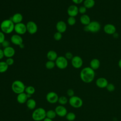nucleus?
Here are the masks:
<instances>
[{
    "instance_id": "nucleus-1",
    "label": "nucleus",
    "mask_w": 121,
    "mask_h": 121,
    "mask_svg": "<svg viewBox=\"0 0 121 121\" xmlns=\"http://www.w3.org/2000/svg\"><path fill=\"white\" fill-rule=\"evenodd\" d=\"M95 77L94 70L90 67H85L80 71V77L82 81L86 83H89L93 81Z\"/></svg>"
},
{
    "instance_id": "nucleus-25",
    "label": "nucleus",
    "mask_w": 121,
    "mask_h": 121,
    "mask_svg": "<svg viewBox=\"0 0 121 121\" xmlns=\"http://www.w3.org/2000/svg\"><path fill=\"white\" fill-rule=\"evenodd\" d=\"M83 4L84 6L86 9H90L95 6V1L94 0H85Z\"/></svg>"
},
{
    "instance_id": "nucleus-39",
    "label": "nucleus",
    "mask_w": 121,
    "mask_h": 121,
    "mask_svg": "<svg viewBox=\"0 0 121 121\" xmlns=\"http://www.w3.org/2000/svg\"><path fill=\"white\" fill-rule=\"evenodd\" d=\"M67 94L70 97H72V96L74 95V91L72 89H69L67 91Z\"/></svg>"
},
{
    "instance_id": "nucleus-42",
    "label": "nucleus",
    "mask_w": 121,
    "mask_h": 121,
    "mask_svg": "<svg viewBox=\"0 0 121 121\" xmlns=\"http://www.w3.org/2000/svg\"><path fill=\"white\" fill-rule=\"evenodd\" d=\"M4 57L3 50L0 48V60H1Z\"/></svg>"
},
{
    "instance_id": "nucleus-10",
    "label": "nucleus",
    "mask_w": 121,
    "mask_h": 121,
    "mask_svg": "<svg viewBox=\"0 0 121 121\" xmlns=\"http://www.w3.org/2000/svg\"><path fill=\"white\" fill-rule=\"evenodd\" d=\"M26 26L27 31L31 35L35 34L37 31V26L36 24L33 21H28L26 24Z\"/></svg>"
},
{
    "instance_id": "nucleus-20",
    "label": "nucleus",
    "mask_w": 121,
    "mask_h": 121,
    "mask_svg": "<svg viewBox=\"0 0 121 121\" xmlns=\"http://www.w3.org/2000/svg\"><path fill=\"white\" fill-rule=\"evenodd\" d=\"M23 17L22 14L19 13H16L11 17V20L15 24H16L21 23L23 20Z\"/></svg>"
},
{
    "instance_id": "nucleus-7",
    "label": "nucleus",
    "mask_w": 121,
    "mask_h": 121,
    "mask_svg": "<svg viewBox=\"0 0 121 121\" xmlns=\"http://www.w3.org/2000/svg\"><path fill=\"white\" fill-rule=\"evenodd\" d=\"M56 66L60 69H66L68 65V60L64 56H59L55 61Z\"/></svg>"
},
{
    "instance_id": "nucleus-43",
    "label": "nucleus",
    "mask_w": 121,
    "mask_h": 121,
    "mask_svg": "<svg viewBox=\"0 0 121 121\" xmlns=\"http://www.w3.org/2000/svg\"><path fill=\"white\" fill-rule=\"evenodd\" d=\"M43 121H53V120L52 119H51L50 118H47L46 117L43 120Z\"/></svg>"
},
{
    "instance_id": "nucleus-31",
    "label": "nucleus",
    "mask_w": 121,
    "mask_h": 121,
    "mask_svg": "<svg viewBox=\"0 0 121 121\" xmlns=\"http://www.w3.org/2000/svg\"><path fill=\"white\" fill-rule=\"evenodd\" d=\"M45 67L47 69H52L54 68V67L56 66L55 63L54 61L52 60H48L45 63Z\"/></svg>"
},
{
    "instance_id": "nucleus-8",
    "label": "nucleus",
    "mask_w": 121,
    "mask_h": 121,
    "mask_svg": "<svg viewBox=\"0 0 121 121\" xmlns=\"http://www.w3.org/2000/svg\"><path fill=\"white\" fill-rule=\"evenodd\" d=\"M59 96L58 94L53 91L48 92L46 95V99L47 101L52 104H54L58 102Z\"/></svg>"
},
{
    "instance_id": "nucleus-12",
    "label": "nucleus",
    "mask_w": 121,
    "mask_h": 121,
    "mask_svg": "<svg viewBox=\"0 0 121 121\" xmlns=\"http://www.w3.org/2000/svg\"><path fill=\"white\" fill-rule=\"evenodd\" d=\"M55 111L57 115L60 117H65L68 113L66 108L62 105H59L57 106L55 108Z\"/></svg>"
},
{
    "instance_id": "nucleus-6",
    "label": "nucleus",
    "mask_w": 121,
    "mask_h": 121,
    "mask_svg": "<svg viewBox=\"0 0 121 121\" xmlns=\"http://www.w3.org/2000/svg\"><path fill=\"white\" fill-rule=\"evenodd\" d=\"M69 103L71 106L75 108L81 107L83 104L82 99L78 96H73L69 99Z\"/></svg>"
},
{
    "instance_id": "nucleus-26",
    "label": "nucleus",
    "mask_w": 121,
    "mask_h": 121,
    "mask_svg": "<svg viewBox=\"0 0 121 121\" xmlns=\"http://www.w3.org/2000/svg\"><path fill=\"white\" fill-rule=\"evenodd\" d=\"M9 66L6 61H0V73H2L5 72L8 69Z\"/></svg>"
},
{
    "instance_id": "nucleus-30",
    "label": "nucleus",
    "mask_w": 121,
    "mask_h": 121,
    "mask_svg": "<svg viewBox=\"0 0 121 121\" xmlns=\"http://www.w3.org/2000/svg\"><path fill=\"white\" fill-rule=\"evenodd\" d=\"M66 119L68 121H73L76 119V114L73 112H68L66 115L65 116Z\"/></svg>"
},
{
    "instance_id": "nucleus-11",
    "label": "nucleus",
    "mask_w": 121,
    "mask_h": 121,
    "mask_svg": "<svg viewBox=\"0 0 121 121\" xmlns=\"http://www.w3.org/2000/svg\"><path fill=\"white\" fill-rule=\"evenodd\" d=\"M71 62L72 66L76 69L81 68L83 63L82 58L78 56H74L71 60Z\"/></svg>"
},
{
    "instance_id": "nucleus-9",
    "label": "nucleus",
    "mask_w": 121,
    "mask_h": 121,
    "mask_svg": "<svg viewBox=\"0 0 121 121\" xmlns=\"http://www.w3.org/2000/svg\"><path fill=\"white\" fill-rule=\"evenodd\" d=\"M14 31H15V32L17 35H24L27 31L26 25H25L22 22L15 24Z\"/></svg>"
},
{
    "instance_id": "nucleus-41",
    "label": "nucleus",
    "mask_w": 121,
    "mask_h": 121,
    "mask_svg": "<svg viewBox=\"0 0 121 121\" xmlns=\"http://www.w3.org/2000/svg\"><path fill=\"white\" fill-rule=\"evenodd\" d=\"M84 0H72V1L76 4H79L81 3Z\"/></svg>"
},
{
    "instance_id": "nucleus-4",
    "label": "nucleus",
    "mask_w": 121,
    "mask_h": 121,
    "mask_svg": "<svg viewBox=\"0 0 121 121\" xmlns=\"http://www.w3.org/2000/svg\"><path fill=\"white\" fill-rule=\"evenodd\" d=\"M26 87L24 83L19 80H15L11 84V89L12 91L17 95L24 92Z\"/></svg>"
},
{
    "instance_id": "nucleus-35",
    "label": "nucleus",
    "mask_w": 121,
    "mask_h": 121,
    "mask_svg": "<svg viewBox=\"0 0 121 121\" xmlns=\"http://www.w3.org/2000/svg\"><path fill=\"white\" fill-rule=\"evenodd\" d=\"M5 61L9 66L13 65L14 62V60L12 58H8Z\"/></svg>"
},
{
    "instance_id": "nucleus-14",
    "label": "nucleus",
    "mask_w": 121,
    "mask_h": 121,
    "mask_svg": "<svg viewBox=\"0 0 121 121\" xmlns=\"http://www.w3.org/2000/svg\"><path fill=\"white\" fill-rule=\"evenodd\" d=\"M11 42L16 45H20L23 43V39L22 37L17 34L13 35L10 38Z\"/></svg>"
},
{
    "instance_id": "nucleus-23",
    "label": "nucleus",
    "mask_w": 121,
    "mask_h": 121,
    "mask_svg": "<svg viewBox=\"0 0 121 121\" xmlns=\"http://www.w3.org/2000/svg\"><path fill=\"white\" fill-rule=\"evenodd\" d=\"M26 104L27 107L30 110L35 109L36 105V101L33 98H28Z\"/></svg>"
},
{
    "instance_id": "nucleus-37",
    "label": "nucleus",
    "mask_w": 121,
    "mask_h": 121,
    "mask_svg": "<svg viewBox=\"0 0 121 121\" xmlns=\"http://www.w3.org/2000/svg\"><path fill=\"white\" fill-rule=\"evenodd\" d=\"M5 40V34L2 31H0V44H1Z\"/></svg>"
},
{
    "instance_id": "nucleus-18",
    "label": "nucleus",
    "mask_w": 121,
    "mask_h": 121,
    "mask_svg": "<svg viewBox=\"0 0 121 121\" xmlns=\"http://www.w3.org/2000/svg\"><path fill=\"white\" fill-rule=\"evenodd\" d=\"M95 83L97 87L101 88H104L106 87L108 82L106 78H99L97 79Z\"/></svg>"
},
{
    "instance_id": "nucleus-36",
    "label": "nucleus",
    "mask_w": 121,
    "mask_h": 121,
    "mask_svg": "<svg viewBox=\"0 0 121 121\" xmlns=\"http://www.w3.org/2000/svg\"><path fill=\"white\" fill-rule=\"evenodd\" d=\"M86 11V8L83 6H81L78 8V12L81 14H84Z\"/></svg>"
},
{
    "instance_id": "nucleus-3",
    "label": "nucleus",
    "mask_w": 121,
    "mask_h": 121,
    "mask_svg": "<svg viewBox=\"0 0 121 121\" xmlns=\"http://www.w3.org/2000/svg\"><path fill=\"white\" fill-rule=\"evenodd\" d=\"M46 111L42 107H39L34 110L32 114V118L35 121H43L46 117Z\"/></svg>"
},
{
    "instance_id": "nucleus-19",
    "label": "nucleus",
    "mask_w": 121,
    "mask_h": 121,
    "mask_svg": "<svg viewBox=\"0 0 121 121\" xmlns=\"http://www.w3.org/2000/svg\"><path fill=\"white\" fill-rule=\"evenodd\" d=\"M28 99V97L27 95L25 92L18 94L17 96V102L20 104H24L26 103Z\"/></svg>"
},
{
    "instance_id": "nucleus-38",
    "label": "nucleus",
    "mask_w": 121,
    "mask_h": 121,
    "mask_svg": "<svg viewBox=\"0 0 121 121\" xmlns=\"http://www.w3.org/2000/svg\"><path fill=\"white\" fill-rule=\"evenodd\" d=\"M65 57L67 60H71L72 59V58L73 57V56L72 53H71L70 52H67L65 53Z\"/></svg>"
},
{
    "instance_id": "nucleus-28",
    "label": "nucleus",
    "mask_w": 121,
    "mask_h": 121,
    "mask_svg": "<svg viewBox=\"0 0 121 121\" xmlns=\"http://www.w3.org/2000/svg\"><path fill=\"white\" fill-rule=\"evenodd\" d=\"M35 91V88L32 86H28L26 87L25 92L27 94V95H33Z\"/></svg>"
},
{
    "instance_id": "nucleus-32",
    "label": "nucleus",
    "mask_w": 121,
    "mask_h": 121,
    "mask_svg": "<svg viewBox=\"0 0 121 121\" xmlns=\"http://www.w3.org/2000/svg\"><path fill=\"white\" fill-rule=\"evenodd\" d=\"M76 22V20L75 17H69L67 19V23L69 26H73L75 24Z\"/></svg>"
},
{
    "instance_id": "nucleus-15",
    "label": "nucleus",
    "mask_w": 121,
    "mask_h": 121,
    "mask_svg": "<svg viewBox=\"0 0 121 121\" xmlns=\"http://www.w3.org/2000/svg\"><path fill=\"white\" fill-rule=\"evenodd\" d=\"M3 52L4 56L8 58H12L15 54V49L11 46H9L8 47L4 48Z\"/></svg>"
},
{
    "instance_id": "nucleus-45",
    "label": "nucleus",
    "mask_w": 121,
    "mask_h": 121,
    "mask_svg": "<svg viewBox=\"0 0 121 121\" xmlns=\"http://www.w3.org/2000/svg\"><path fill=\"white\" fill-rule=\"evenodd\" d=\"M19 47L20 48H23L24 47V44L22 43V44H21L20 45H19Z\"/></svg>"
},
{
    "instance_id": "nucleus-29",
    "label": "nucleus",
    "mask_w": 121,
    "mask_h": 121,
    "mask_svg": "<svg viewBox=\"0 0 121 121\" xmlns=\"http://www.w3.org/2000/svg\"><path fill=\"white\" fill-rule=\"evenodd\" d=\"M58 102L60 104V105H65L69 102V100L65 96H61L59 97Z\"/></svg>"
},
{
    "instance_id": "nucleus-33",
    "label": "nucleus",
    "mask_w": 121,
    "mask_h": 121,
    "mask_svg": "<svg viewBox=\"0 0 121 121\" xmlns=\"http://www.w3.org/2000/svg\"><path fill=\"white\" fill-rule=\"evenodd\" d=\"M62 33L59 32L55 33L53 35V38L56 41H60L62 38Z\"/></svg>"
},
{
    "instance_id": "nucleus-40",
    "label": "nucleus",
    "mask_w": 121,
    "mask_h": 121,
    "mask_svg": "<svg viewBox=\"0 0 121 121\" xmlns=\"http://www.w3.org/2000/svg\"><path fill=\"white\" fill-rule=\"evenodd\" d=\"M1 45H2V46L5 48H6V47H8L9 46V45H10V43L8 41V40H5L1 43Z\"/></svg>"
},
{
    "instance_id": "nucleus-34",
    "label": "nucleus",
    "mask_w": 121,
    "mask_h": 121,
    "mask_svg": "<svg viewBox=\"0 0 121 121\" xmlns=\"http://www.w3.org/2000/svg\"><path fill=\"white\" fill-rule=\"evenodd\" d=\"M107 90L109 92H113L115 90V86L112 83H108L106 87Z\"/></svg>"
},
{
    "instance_id": "nucleus-2",
    "label": "nucleus",
    "mask_w": 121,
    "mask_h": 121,
    "mask_svg": "<svg viewBox=\"0 0 121 121\" xmlns=\"http://www.w3.org/2000/svg\"><path fill=\"white\" fill-rule=\"evenodd\" d=\"M14 26L15 24L9 19L3 20L0 25L1 31L6 34L11 33L14 30Z\"/></svg>"
},
{
    "instance_id": "nucleus-21",
    "label": "nucleus",
    "mask_w": 121,
    "mask_h": 121,
    "mask_svg": "<svg viewBox=\"0 0 121 121\" xmlns=\"http://www.w3.org/2000/svg\"><path fill=\"white\" fill-rule=\"evenodd\" d=\"M47 58L49 60L55 61L58 58V55L57 52L53 50L49 51L46 55Z\"/></svg>"
},
{
    "instance_id": "nucleus-22",
    "label": "nucleus",
    "mask_w": 121,
    "mask_h": 121,
    "mask_svg": "<svg viewBox=\"0 0 121 121\" xmlns=\"http://www.w3.org/2000/svg\"><path fill=\"white\" fill-rule=\"evenodd\" d=\"M100 65V62L99 60L95 58L92 59L90 62V66L93 70H96L98 69Z\"/></svg>"
},
{
    "instance_id": "nucleus-24",
    "label": "nucleus",
    "mask_w": 121,
    "mask_h": 121,
    "mask_svg": "<svg viewBox=\"0 0 121 121\" xmlns=\"http://www.w3.org/2000/svg\"><path fill=\"white\" fill-rule=\"evenodd\" d=\"M80 21L81 23L85 26L88 25L91 22L89 17L86 14H83L80 17Z\"/></svg>"
},
{
    "instance_id": "nucleus-16",
    "label": "nucleus",
    "mask_w": 121,
    "mask_h": 121,
    "mask_svg": "<svg viewBox=\"0 0 121 121\" xmlns=\"http://www.w3.org/2000/svg\"><path fill=\"white\" fill-rule=\"evenodd\" d=\"M56 28L57 30V32L63 33L66 31L67 25L64 21L61 20L59 21L57 23L56 25Z\"/></svg>"
},
{
    "instance_id": "nucleus-27",
    "label": "nucleus",
    "mask_w": 121,
    "mask_h": 121,
    "mask_svg": "<svg viewBox=\"0 0 121 121\" xmlns=\"http://www.w3.org/2000/svg\"><path fill=\"white\" fill-rule=\"evenodd\" d=\"M46 116L47 118H48L53 120V119H54L56 117V116H57V114H56V113L55 110H49L47 111H46Z\"/></svg>"
},
{
    "instance_id": "nucleus-17",
    "label": "nucleus",
    "mask_w": 121,
    "mask_h": 121,
    "mask_svg": "<svg viewBox=\"0 0 121 121\" xmlns=\"http://www.w3.org/2000/svg\"><path fill=\"white\" fill-rule=\"evenodd\" d=\"M104 30L107 34L112 35L116 32V27L112 24H107L104 26Z\"/></svg>"
},
{
    "instance_id": "nucleus-13",
    "label": "nucleus",
    "mask_w": 121,
    "mask_h": 121,
    "mask_svg": "<svg viewBox=\"0 0 121 121\" xmlns=\"http://www.w3.org/2000/svg\"><path fill=\"white\" fill-rule=\"evenodd\" d=\"M78 13V8L75 5L69 6L67 9V13L69 17H75Z\"/></svg>"
},
{
    "instance_id": "nucleus-5",
    "label": "nucleus",
    "mask_w": 121,
    "mask_h": 121,
    "mask_svg": "<svg viewBox=\"0 0 121 121\" xmlns=\"http://www.w3.org/2000/svg\"><path fill=\"white\" fill-rule=\"evenodd\" d=\"M101 29V25L100 23L96 21H91L87 26H85L84 30L92 33H97Z\"/></svg>"
},
{
    "instance_id": "nucleus-44",
    "label": "nucleus",
    "mask_w": 121,
    "mask_h": 121,
    "mask_svg": "<svg viewBox=\"0 0 121 121\" xmlns=\"http://www.w3.org/2000/svg\"><path fill=\"white\" fill-rule=\"evenodd\" d=\"M118 65H119V67L121 69V59L119 61Z\"/></svg>"
}]
</instances>
